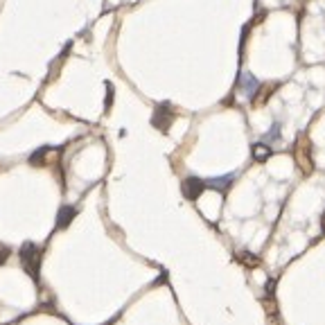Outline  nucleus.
I'll return each instance as SVG.
<instances>
[{
    "label": "nucleus",
    "mask_w": 325,
    "mask_h": 325,
    "mask_svg": "<svg viewBox=\"0 0 325 325\" xmlns=\"http://www.w3.org/2000/svg\"><path fill=\"white\" fill-rule=\"evenodd\" d=\"M21 262L23 269L29 273L34 280H39V269H41V248L34 242H25L21 248Z\"/></svg>",
    "instance_id": "f257e3e1"
},
{
    "label": "nucleus",
    "mask_w": 325,
    "mask_h": 325,
    "mask_svg": "<svg viewBox=\"0 0 325 325\" xmlns=\"http://www.w3.org/2000/svg\"><path fill=\"white\" fill-rule=\"evenodd\" d=\"M174 122V111H172V104L169 102H163L156 106L154 111V118H152V124L158 129V131H167Z\"/></svg>",
    "instance_id": "f03ea898"
},
{
    "label": "nucleus",
    "mask_w": 325,
    "mask_h": 325,
    "mask_svg": "<svg viewBox=\"0 0 325 325\" xmlns=\"http://www.w3.org/2000/svg\"><path fill=\"white\" fill-rule=\"evenodd\" d=\"M206 188H208V186H206V181H203V178H197V176H190V178H186V181H183V186H181V190H183V197L190 199V201H194V199L201 197V192H203Z\"/></svg>",
    "instance_id": "7ed1b4c3"
},
{
    "label": "nucleus",
    "mask_w": 325,
    "mask_h": 325,
    "mask_svg": "<svg viewBox=\"0 0 325 325\" xmlns=\"http://www.w3.org/2000/svg\"><path fill=\"white\" fill-rule=\"evenodd\" d=\"M258 88H260V82L253 75H242L239 77V82H237V93L242 95V97H246V99H253V95L258 93Z\"/></svg>",
    "instance_id": "20e7f679"
},
{
    "label": "nucleus",
    "mask_w": 325,
    "mask_h": 325,
    "mask_svg": "<svg viewBox=\"0 0 325 325\" xmlns=\"http://www.w3.org/2000/svg\"><path fill=\"white\" fill-rule=\"evenodd\" d=\"M233 181H235V174H226V176H219V178H210V181H206V186L217 190V192H226L233 186Z\"/></svg>",
    "instance_id": "39448f33"
},
{
    "label": "nucleus",
    "mask_w": 325,
    "mask_h": 325,
    "mask_svg": "<svg viewBox=\"0 0 325 325\" xmlns=\"http://www.w3.org/2000/svg\"><path fill=\"white\" fill-rule=\"evenodd\" d=\"M75 214H77V208L63 206L61 210H59V214H57V228H66L68 224L75 219Z\"/></svg>",
    "instance_id": "423d86ee"
},
{
    "label": "nucleus",
    "mask_w": 325,
    "mask_h": 325,
    "mask_svg": "<svg viewBox=\"0 0 325 325\" xmlns=\"http://www.w3.org/2000/svg\"><path fill=\"white\" fill-rule=\"evenodd\" d=\"M269 156H271V147H269L267 142H256L253 145V158H256L258 163H264Z\"/></svg>",
    "instance_id": "0eeeda50"
},
{
    "label": "nucleus",
    "mask_w": 325,
    "mask_h": 325,
    "mask_svg": "<svg viewBox=\"0 0 325 325\" xmlns=\"http://www.w3.org/2000/svg\"><path fill=\"white\" fill-rule=\"evenodd\" d=\"M9 258V246H5V244H0V264H5Z\"/></svg>",
    "instance_id": "6e6552de"
},
{
    "label": "nucleus",
    "mask_w": 325,
    "mask_h": 325,
    "mask_svg": "<svg viewBox=\"0 0 325 325\" xmlns=\"http://www.w3.org/2000/svg\"><path fill=\"white\" fill-rule=\"evenodd\" d=\"M321 226H323V233H325V212H323V217H321Z\"/></svg>",
    "instance_id": "1a4fd4ad"
}]
</instances>
